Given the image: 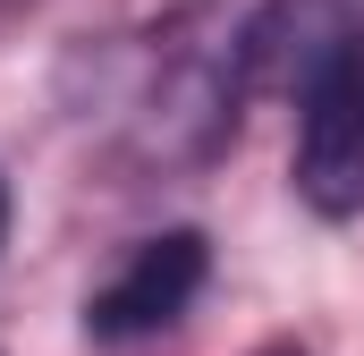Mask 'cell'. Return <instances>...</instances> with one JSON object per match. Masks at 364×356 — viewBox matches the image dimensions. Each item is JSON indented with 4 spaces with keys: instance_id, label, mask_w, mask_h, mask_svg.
Returning a JSON list of instances; mask_svg holds the SVG:
<instances>
[{
    "instance_id": "obj_4",
    "label": "cell",
    "mask_w": 364,
    "mask_h": 356,
    "mask_svg": "<svg viewBox=\"0 0 364 356\" xmlns=\"http://www.w3.org/2000/svg\"><path fill=\"white\" fill-rule=\"evenodd\" d=\"M296 195L322 221L364 212V60L296 110Z\"/></svg>"
},
{
    "instance_id": "obj_1",
    "label": "cell",
    "mask_w": 364,
    "mask_h": 356,
    "mask_svg": "<svg viewBox=\"0 0 364 356\" xmlns=\"http://www.w3.org/2000/svg\"><path fill=\"white\" fill-rule=\"evenodd\" d=\"M237 110H246L237 26L220 9H203V0L170 9L127 60V93H119L127 145L144 162H161V170H195L237 136Z\"/></svg>"
},
{
    "instance_id": "obj_5",
    "label": "cell",
    "mask_w": 364,
    "mask_h": 356,
    "mask_svg": "<svg viewBox=\"0 0 364 356\" xmlns=\"http://www.w3.org/2000/svg\"><path fill=\"white\" fill-rule=\"evenodd\" d=\"M255 356H314V348H305V340H288V331H279V340H263V348H255Z\"/></svg>"
},
{
    "instance_id": "obj_6",
    "label": "cell",
    "mask_w": 364,
    "mask_h": 356,
    "mask_svg": "<svg viewBox=\"0 0 364 356\" xmlns=\"http://www.w3.org/2000/svg\"><path fill=\"white\" fill-rule=\"evenodd\" d=\"M0 246H9V178H0Z\"/></svg>"
},
{
    "instance_id": "obj_2",
    "label": "cell",
    "mask_w": 364,
    "mask_h": 356,
    "mask_svg": "<svg viewBox=\"0 0 364 356\" xmlns=\"http://www.w3.org/2000/svg\"><path fill=\"white\" fill-rule=\"evenodd\" d=\"M364 60V0H263L255 17H237V77L246 102H314L331 77H348Z\"/></svg>"
},
{
    "instance_id": "obj_3",
    "label": "cell",
    "mask_w": 364,
    "mask_h": 356,
    "mask_svg": "<svg viewBox=\"0 0 364 356\" xmlns=\"http://www.w3.org/2000/svg\"><path fill=\"white\" fill-rule=\"evenodd\" d=\"M203 280H212V238L203 229H161V238L127 246V263L85 297V340L127 348V340L170 331L186 305L203 297Z\"/></svg>"
}]
</instances>
